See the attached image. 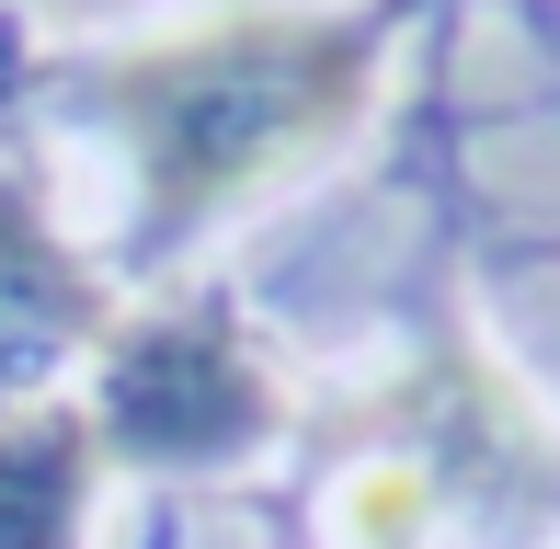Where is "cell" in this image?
I'll use <instances>...</instances> for the list:
<instances>
[{
	"label": "cell",
	"instance_id": "cell-1",
	"mask_svg": "<svg viewBox=\"0 0 560 549\" xmlns=\"http://www.w3.org/2000/svg\"><path fill=\"white\" fill-rule=\"evenodd\" d=\"M377 92V23L343 12H229L92 69V104L126 127L149 230H195L264 172L320 161Z\"/></svg>",
	"mask_w": 560,
	"mask_h": 549
},
{
	"label": "cell",
	"instance_id": "cell-2",
	"mask_svg": "<svg viewBox=\"0 0 560 549\" xmlns=\"http://www.w3.org/2000/svg\"><path fill=\"white\" fill-rule=\"evenodd\" d=\"M275 378L218 309H161L138 332L104 343V401H92V435L115 458H149V469H218L241 446L275 435Z\"/></svg>",
	"mask_w": 560,
	"mask_h": 549
},
{
	"label": "cell",
	"instance_id": "cell-3",
	"mask_svg": "<svg viewBox=\"0 0 560 549\" xmlns=\"http://www.w3.org/2000/svg\"><path fill=\"white\" fill-rule=\"evenodd\" d=\"M81 343H115L104 274L35 218L23 184H0V412H23V389L46 366H69Z\"/></svg>",
	"mask_w": 560,
	"mask_h": 549
},
{
	"label": "cell",
	"instance_id": "cell-4",
	"mask_svg": "<svg viewBox=\"0 0 560 549\" xmlns=\"http://www.w3.org/2000/svg\"><path fill=\"white\" fill-rule=\"evenodd\" d=\"M92 458H104L92 412H69V401L0 412V549H81Z\"/></svg>",
	"mask_w": 560,
	"mask_h": 549
},
{
	"label": "cell",
	"instance_id": "cell-5",
	"mask_svg": "<svg viewBox=\"0 0 560 549\" xmlns=\"http://www.w3.org/2000/svg\"><path fill=\"white\" fill-rule=\"evenodd\" d=\"M343 527H354V549H423V527H435V492H423V469L400 458V446H389L377 469H354Z\"/></svg>",
	"mask_w": 560,
	"mask_h": 549
}]
</instances>
